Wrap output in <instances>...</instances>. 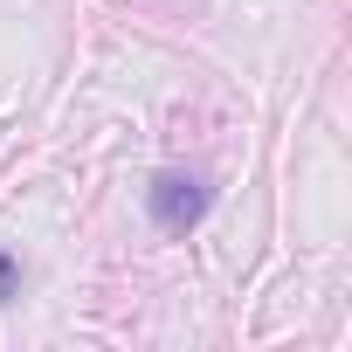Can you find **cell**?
<instances>
[{"instance_id": "7a4b0ae2", "label": "cell", "mask_w": 352, "mask_h": 352, "mask_svg": "<svg viewBox=\"0 0 352 352\" xmlns=\"http://www.w3.org/2000/svg\"><path fill=\"white\" fill-rule=\"evenodd\" d=\"M14 290H21V263H14V256H8V249H0V304H8V297H14Z\"/></svg>"}, {"instance_id": "6da1fadb", "label": "cell", "mask_w": 352, "mask_h": 352, "mask_svg": "<svg viewBox=\"0 0 352 352\" xmlns=\"http://www.w3.org/2000/svg\"><path fill=\"white\" fill-rule=\"evenodd\" d=\"M208 201H214V187L201 180V173H180V166L159 173V180L145 187V214H152L159 235H187V228H201Z\"/></svg>"}]
</instances>
